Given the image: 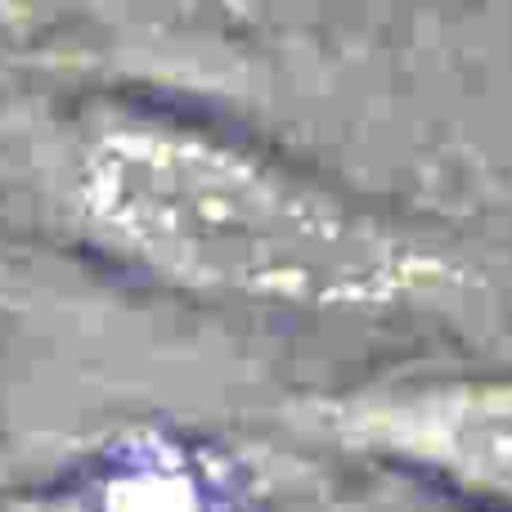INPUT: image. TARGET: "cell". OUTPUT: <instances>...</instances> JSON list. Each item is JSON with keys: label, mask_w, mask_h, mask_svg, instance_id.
Instances as JSON below:
<instances>
[{"label": "cell", "mask_w": 512, "mask_h": 512, "mask_svg": "<svg viewBox=\"0 0 512 512\" xmlns=\"http://www.w3.org/2000/svg\"><path fill=\"white\" fill-rule=\"evenodd\" d=\"M41 176L81 248L185 297L378 315L477 283L436 234L180 108L86 99L54 122Z\"/></svg>", "instance_id": "cell-1"}, {"label": "cell", "mask_w": 512, "mask_h": 512, "mask_svg": "<svg viewBox=\"0 0 512 512\" xmlns=\"http://www.w3.org/2000/svg\"><path fill=\"white\" fill-rule=\"evenodd\" d=\"M319 450L409 472L477 512H512V373H432L328 391L297 409Z\"/></svg>", "instance_id": "cell-2"}, {"label": "cell", "mask_w": 512, "mask_h": 512, "mask_svg": "<svg viewBox=\"0 0 512 512\" xmlns=\"http://www.w3.org/2000/svg\"><path fill=\"white\" fill-rule=\"evenodd\" d=\"M212 512H248V508H239V504H230V499H225V495H221V499H216V508H212Z\"/></svg>", "instance_id": "cell-3"}, {"label": "cell", "mask_w": 512, "mask_h": 512, "mask_svg": "<svg viewBox=\"0 0 512 512\" xmlns=\"http://www.w3.org/2000/svg\"><path fill=\"white\" fill-rule=\"evenodd\" d=\"M41 512H99V508H90V504H72V508H41Z\"/></svg>", "instance_id": "cell-4"}, {"label": "cell", "mask_w": 512, "mask_h": 512, "mask_svg": "<svg viewBox=\"0 0 512 512\" xmlns=\"http://www.w3.org/2000/svg\"><path fill=\"white\" fill-rule=\"evenodd\" d=\"M459 512H477V508H459Z\"/></svg>", "instance_id": "cell-5"}]
</instances>
